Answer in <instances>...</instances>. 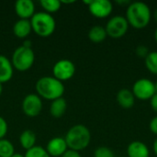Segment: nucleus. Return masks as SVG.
Here are the masks:
<instances>
[{
	"mask_svg": "<svg viewBox=\"0 0 157 157\" xmlns=\"http://www.w3.org/2000/svg\"><path fill=\"white\" fill-rule=\"evenodd\" d=\"M127 155L128 157H149L150 150L144 143L134 141L128 145Z\"/></svg>",
	"mask_w": 157,
	"mask_h": 157,
	"instance_id": "nucleus-13",
	"label": "nucleus"
},
{
	"mask_svg": "<svg viewBox=\"0 0 157 157\" xmlns=\"http://www.w3.org/2000/svg\"><path fill=\"white\" fill-rule=\"evenodd\" d=\"M132 93L135 98L140 100H150L156 93L155 85L150 79L141 78L133 84Z\"/></svg>",
	"mask_w": 157,
	"mask_h": 157,
	"instance_id": "nucleus-7",
	"label": "nucleus"
},
{
	"mask_svg": "<svg viewBox=\"0 0 157 157\" xmlns=\"http://www.w3.org/2000/svg\"><path fill=\"white\" fill-rule=\"evenodd\" d=\"M29 20L32 31L40 37L47 38L55 30L56 22L54 17L44 11L36 12Z\"/></svg>",
	"mask_w": 157,
	"mask_h": 157,
	"instance_id": "nucleus-4",
	"label": "nucleus"
},
{
	"mask_svg": "<svg viewBox=\"0 0 157 157\" xmlns=\"http://www.w3.org/2000/svg\"><path fill=\"white\" fill-rule=\"evenodd\" d=\"M31 31V24L29 19H18L13 26V33L18 39L27 38Z\"/></svg>",
	"mask_w": 157,
	"mask_h": 157,
	"instance_id": "nucleus-15",
	"label": "nucleus"
},
{
	"mask_svg": "<svg viewBox=\"0 0 157 157\" xmlns=\"http://www.w3.org/2000/svg\"><path fill=\"white\" fill-rule=\"evenodd\" d=\"M153 150H154L155 155L157 156V138L155 140V142H154V144H153Z\"/></svg>",
	"mask_w": 157,
	"mask_h": 157,
	"instance_id": "nucleus-30",
	"label": "nucleus"
},
{
	"mask_svg": "<svg viewBox=\"0 0 157 157\" xmlns=\"http://www.w3.org/2000/svg\"><path fill=\"white\" fill-rule=\"evenodd\" d=\"M14 75V68L11 61L5 55L0 54V84L11 80Z\"/></svg>",
	"mask_w": 157,
	"mask_h": 157,
	"instance_id": "nucleus-14",
	"label": "nucleus"
},
{
	"mask_svg": "<svg viewBox=\"0 0 157 157\" xmlns=\"http://www.w3.org/2000/svg\"><path fill=\"white\" fill-rule=\"evenodd\" d=\"M150 104H151V107L154 109V111L157 113V92L154 95V97L150 99Z\"/></svg>",
	"mask_w": 157,
	"mask_h": 157,
	"instance_id": "nucleus-29",
	"label": "nucleus"
},
{
	"mask_svg": "<svg viewBox=\"0 0 157 157\" xmlns=\"http://www.w3.org/2000/svg\"><path fill=\"white\" fill-rule=\"evenodd\" d=\"M40 6L44 9V12L48 14H52L60 10L62 4L59 0H41Z\"/></svg>",
	"mask_w": 157,
	"mask_h": 157,
	"instance_id": "nucleus-20",
	"label": "nucleus"
},
{
	"mask_svg": "<svg viewBox=\"0 0 157 157\" xmlns=\"http://www.w3.org/2000/svg\"><path fill=\"white\" fill-rule=\"evenodd\" d=\"M66 109H67L66 100L63 98H57V99H54L52 101L49 110H50V114L53 118L60 119L65 114Z\"/></svg>",
	"mask_w": 157,
	"mask_h": 157,
	"instance_id": "nucleus-17",
	"label": "nucleus"
},
{
	"mask_svg": "<svg viewBox=\"0 0 157 157\" xmlns=\"http://www.w3.org/2000/svg\"><path fill=\"white\" fill-rule=\"evenodd\" d=\"M15 154V148L12 143L6 139L0 140V157H11Z\"/></svg>",
	"mask_w": 157,
	"mask_h": 157,
	"instance_id": "nucleus-21",
	"label": "nucleus"
},
{
	"mask_svg": "<svg viewBox=\"0 0 157 157\" xmlns=\"http://www.w3.org/2000/svg\"><path fill=\"white\" fill-rule=\"evenodd\" d=\"M88 10L93 17L105 18L112 13L113 5L109 0H92L88 6Z\"/></svg>",
	"mask_w": 157,
	"mask_h": 157,
	"instance_id": "nucleus-10",
	"label": "nucleus"
},
{
	"mask_svg": "<svg viewBox=\"0 0 157 157\" xmlns=\"http://www.w3.org/2000/svg\"><path fill=\"white\" fill-rule=\"evenodd\" d=\"M2 92H3V85L0 84V96H1V94H2Z\"/></svg>",
	"mask_w": 157,
	"mask_h": 157,
	"instance_id": "nucleus-34",
	"label": "nucleus"
},
{
	"mask_svg": "<svg viewBox=\"0 0 157 157\" xmlns=\"http://www.w3.org/2000/svg\"><path fill=\"white\" fill-rule=\"evenodd\" d=\"M25 157H51L47 153L46 149H44L41 146H34L31 149L26 151Z\"/></svg>",
	"mask_w": 157,
	"mask_h": 157,
	"instance_id": "nucleus-23",
	"label": "nucleus"
},
{
	"mask_svg": "<svg viewBox=\"0 0 157 157\" xmlns=\"http://www.w3.org/2000/svg\"><path fill=\"white\" fill-rule=\"evenodd\" d=\"M135 52H136V54L139 56V57H141V58H146V56L149 54V50H148V48L145 46V45H139L137 48H136V50H135Z\"/></svg>",
	"mask_w": 157,
	"mask_h": 157,
	"instance_id": "nucleus-26",
	"label": "nucleus"
},
{
	"mask_svg": "<svg viewBox=\"0 0 157 157\" xmlns=\"http://www.w3.org/2000/svg\"><path fill=\"white\" fill-rule=\"evenodd\" d=\"M68 150L64 138L54 137L51 139L46 146V151L51 157H61Z\"/></svg>",
	"mask_w": 157,
	"mask_h": 157,
	"instance_id": "nucleus-12",
	"label": "nucleus"
},
{
	"mask_svg": "<svg viewBox=\"0 0 157 157\" xmlns=\"http://www.w3.org/2000/svg\"><path fill=\"white\" fill-rule=\"evenodd\" d=\"M37 95L47 100H54L63 98L65 88L63 82L53 76L40 77L35 85Z\"/></svg>",
	"mask_w": 157,
	"mask_h": 157,
	"instance_id": "nucleus-2",
	"label": "nucleus"
},
{
	"mask_svg": "<svg viewBox=\"0 0 157 157\" xmlns=\"http://www.w3.org/2000/svg\"><path fill=\"white\" fill-rule=\"evenodd\" d=\"M10 61L14 69L19 72H26L34 64L35 53L31 47L22 45L14 51Z\"/></svg>",
	"mask_w": 157,
	"mask_h": 157,
	"instance_id": "nucleus-5",
	"label": "nucleus"
},
{
	"mask_svg": "<svg viewBox=\"0 0 157 157\" xmlns=\"http://www.w3.org/2000/svg\"><path fill=\"white\" fill-rule=\"evenodd\" d=\"M7 130H8V126L6 121L0 116V140L4 139V137L7 132Z\"/></svg>",
	"mask_w": 157,
	"mask_h": 157,
	"instance_id": "nucleus-25",
	"label": "nucleus"
},
{
	"mask_svg": "<svg viewBox=\"0 0 157 157\" xmlns=\"http://www.w3.org/2000/svg\"><path fill=\"white\" fill-rule=\"evenodd\" d=\"M64 140L68 149L80 152L89 145L91 133L86 126L83 124H76L68 130Z\"/></svg>",
	"mask_w": 157,
	"mask_h": 157,
	"instance_id": "nucleus-3",
	"label": "nucleus"
},
{
	"mask_svg": "<svg viewBox=\"0 0 157 157\" xmlns=\"http://www.w3.org/2000/svg\"><path fill=\"white\" fill-rule=\"evenodd\" d=\"M19 144L26 150L36 146V134L31 130H25L19 135Z\"/></svg>",
	"mask_w": 157,
	"mask_h": 157,
	"instance_id": "nucleus-18",
	"label": "nucleus"
},
{
	"mask_svg": "<svg viewBox=\"0 0 157 157\" xmlns=\"http://www.w3.org/2000/svg\"><path fill=\"white\" fill-rule=\"evenodd\" d=\"M129 29V23L125 17L114 16L108 22L105 27L107 34L112 39H120L123 37Z\"/></svg>",
	"mask_w": 157,
	"mask_h": 157,
	"instance_id": "nucleus-6",
	"label": "nucleus"
},
{
	"mask_svg": "<svg viewBox=\"0 0 157 157\" xmlns=\"http://www.w3.org/2000/svg\"><path fill=\"white\" fill-rule=\"evenodd\" d=\"M11 157H25V156H24V155H22L21 154H16V153H15V154H14V155H13Z\"/></svg>",
	"mask_w": 157,
	"mask_h": 157,
	"instance_id": "nucleus-32",
	"label": "nucleus"
},
{
	"mask_svg": "<svg viewBox=\"0 0 157 157\" xmlns=\"http://www.w3.org/2000/svg\"><path fill=\"white\" fill-rule=\"evenodd\" d=\"M117 102L121 108L128 109L134 106L135 97L132 91L127 88H123V89H121L117 94Z\"/></svg>",
	"mask_w": 157,
	"mask_h": 157,
	"instance_id": "nucleus-16",
	"label": "nucleus"
},
{
	"mask_svg": "<svg viewBox=\"0 0 157 157\" xmlns=\"http://www.w3.org/2000/svg\"><path fill=\"white\" fill-rule=\"evenodd\" d=\"M108 34L104 27L94 26L88 31V39L94 43H100L106 40Z\"/></svg>",
	"mask_w": 157,
	"mask_h": 157,
	"instance_id": "nucleus-19",
	"label": "nucleus"
},
{
	"mask_svg": "<svg viewBox=\"0 0 157 157\" xmlns=\"http://www.w3.org/2000/svg\"><path fill=\"white\" fill-rule=\"evenodd\" d=\"M53 77L61 82L71 79L75 74V63L68 59H62L56 62L52 67Z\"/></svg>",
	"mask_w": 157,
	"mask_h": 157,
	"instance_id": "nucleus-8",
	"label": "nucleus"
},
{
	"mask_svg": "<svg viewBox=\"0 0 157 157\" xmlns=\"http://www.w3.org/2000/svg\"><path fill=\"white\" fill-rule=\"evenodd\" d=\"M94 157H115V155L111 149L106 146H100L94 152Z\"/></svg>",
	"mask_w": 157,
	"mask_h": 157,
	"instance_id": "nucleus-24",
	"label": "nucleus"
},
{
	"mask_svg": "<svg viewBox=\"0 0 157 157\" xmlns=\"http://www.w3.org/2000/svg\"><path fill=\"white\" fill-rule=\"evenodd\" d=\"M155 89H156V92H157V79H156V81H155Z\"/></svg>",
	"mask_w": 157,
	"mask_h": 157,
	"instance_id": "nucleus-35",
	"label": "nucleus"
},
{
	"mask_svg": "<svg viewBox=\"0 0 157 157\" xmlns=\"http://www.w3.org/2000/svg\"><path fill=\"white\" fill-rule=\"evenodd\" d=\"M61 157H82L81 155L79 154V152L74 151V150H70L68 149L63 155Z\"/></svg>",
	"mask_w": 157,
	"mask_h": 157,
	"instance_id": "nucleus-28",
	"label": "nucleus"
},
{
	"mask_svg": "<svg viewBox=\"0 0 157 157\" xmlns=\"http://www.w3.org/2000/svg\"><path fill=\"white\" fill-rule=\"evenodd\" d=\"M144 62L148 71L157 75V52H150L144 59Z\"/></svg>",
	"mask_w": 157,
	"mask_h": 157,
	"instance_id": "nucleus-22",
	"label": "nucleus"
},
{
	"mask_svg": "<svg viewBox=\"0 0 157 157\" xmlns=\"http://www.w3.org/2000/svg\"><path fill=\"white\" fill-rule=\"evenodd\" d=\"M42 100L41 98L37 94H29L27 95L21 104L22 111L24 114L29 118L37 117L42 110Z\"/></svg>",
	"mask_w": 157,
	"mask_h": 157,
	"instance_id": "nucleus-9",
	"label": "nucleus"
},
{
	"mask_svg": "<svg viewBox=\"0 0 157 157\" xmlns=\"http://www.w3.org/2000/svg\"><path fill=\"white\" fill-rule=\"evenodd\" d=\"M155 41H156L157 43V28L155 29Z\"/></svg>",
	"mask_w": 157,
	"mask_h": 157,
	"instance_id": "nucleus-33",
	"label": "nucleus"
},
{
	"mask_svg": "<svg viewBox=\"0 0 157 157\" xmlns=\"http://www.w3.org/2000/svg\"><path fill=\"white\" fill-rule=\"evenodd\" d=\"M126 19L132 27L137 29H144L151 21V9L144 2L131 3L126 10Z\"/></svg>",
	"mask_w": 157,
	"mask_h": 157,
	"instance_id": "nucleus-1",
	"label": "nucleus"
},
{
	"mask_svg": "<svg viewBox=\"0 0 157 157\" xmlns=\"http://www.w3.org/2000/svg\"><path fill=\"white\" fill-rule=\"evenodd\" d=\"M15 12L19 19H30L35 12V5L31 0H17L14 5Z\"/></svg>",
	"mask_w": 157,
	"mask_h": 157,
	"instance_id": "nucleus-11",
	"label": "nucleus"
},
{
	"mask_svg": "<svg viewBox=\"0 0 157 157\" xmlns=\"http://www.w3.org/2000/svg\"><path fill=\"white\" fill-rule=\"evenodd\" d=\"M149 128L154 134L157 135V116L152 119V121H150V124H149Z\"/></svg>",
	"mask_w": 157,
	"mask_h": 157,
	"instance_id": "nucleus-27",
	"label": "nucleus"
},
{
	"mask_svg": "<svg viewBox=\"0 0 157 157\" xmlns=\"http://www.w3.org/2000/svg\"><path fill=\"white\" fill-rule=\"evenodd\" d=\"M154 18H155V22H156V23H157V7H156V8H155V12H154Z\"/></svg>",
	"mask_w": 157,
	"mask_h": 157,
	"instance_id": "nucleus-31",
	"label": "nucleus"
}]
</instances>
